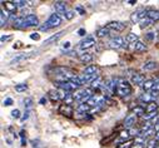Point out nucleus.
I'll return each instance as SVG.
<instances>
[{
  "label": "nucleus",
  "mask_w": 159,
  "mask_h": 148,
  "mask_svg": "<svg viewBox=\"0 0 159 148\" xmlns=\"http://www.w3.org/2000/svg\"><path fill=\"white\" fill-rule=\"evenodd\" d=\"M61 24V18L58 15V14H51L50 17H49V19L44 23V25H42L40 26V30H43V32H46V30H49V29H53V28H55V26H59Z\"/></svg>",
  "instance_id": "nucleus-1"
},
{
  "label": "nucleus",
  "mask_w": 159,
  "mask_h": 148,
  "mask_svg": "<svg viewBox=\"0 0 159 148\" xmlns=\"http://www.w3.org/2000/svg\"><path fill=\"white\" fill-rule=\"evenodd\" d=\"M130 93H131V87H130L128 80L119 79V83H118V87H116V94L118 96L125 97V96H129Z\"/></svg>",
  "instance_id": "nucleus-2"
},
{
  "label": "nucleus",
  "mask_w": 159,
  "mask_h": 148,
  "mask_svg": "<svg viewBox=\"0 0 159 148\" xmlns=\"http://www.w3.org/2000/svg\"><path fill=\"white\" fill-rule=\"evenodd\" d=\"M127 43H128L127 40H124L122 36L116 35V36H113V38L109 40V48H112V49L127 48V47H128V44H127Z\"/></svg>",
  "instance_id": "nucleus-3"
},
{
  "label": "nucleus",
  "mask_w": 159,
  "mask_h": 148,
  "mask_svg": "<svg viewBox=\"0 0 159 148\" xmlns=\"http://www.w3.org/2000/svg\"><path fill=\"white\" fill-rule=\"evenodd\" d=\"M147 13H148V10H145V9H139L137 11H134L133 14L130 15L131 23H138V21L144 20V18L147 17Z\"/></svg>",
  "instance_id": "nucleus-4"
},
{
  "label": "nucleus",
  "mask_w": 159,
  "mask_h": 148,
  "mask_svg": "<svg viewBox=\"0 0 159 148\" xmlns=\"http://www.w3.org/2000/svg\"><path fill=\"white\" fill-rule=\"evenodd\" d=\"M94 44H95V39L93 36H87L84 40H82V42L79 43V49L87 50V49H90L91 47H94Z\"/></svg>",
  "instance_id": "nucleus-5"
},
{
  "label": "nucleus",
  "mask_w": 159,
  "mask_h": 148,
  "mask_svg": "<svg viewBox=\"0 0 159 148\" xmlns=\"http://www.w3.org/2000/svg\"><path fill=\"white\" fill-rule=\"evenodd\" d=\"M127 24L122 23V21H110L109 24H107V28L108 29H113L115 32H123L125 29Z\"/></svg>",
  "instance_id": "nucleus-6"
},
{
  "label": "nucleus",
  "mask_w": 159,
  "mask_h": 148,
  "mask_svg": "<svg viewBox=\"0 0 159 148\" xmlns=\"http://www.w3.org/2000/svg\"><path fill=\"white\" fill-rule=\"evenodd\" d=\"M25 19V28H29V26H38L39 25V20L35 15L33 14H29V15H26L24 17Z\"/></svg>",
  "instance_id": "nucleus-7"
},
{
  "label": "nucleus",
  "mask_w": 159,
  "mask_h": 148,
  "mask_svg": "<svg viewBox=\"0 0 159 148\" xmlns=\"http://www.w3.org/2000/svg\"><path fill=\"white\" fill-rule=\"evenodd\" d=\"M53 73L61 77H68L69 74L73 73V70H70L69 68H65V66H57V68H53Z\"/></svg>",
  "instance_id": "nucleus-8"
},
{
  "label": "nucleus",
  "mask_w": 159,
  "mask_h": 148,
  "mask_svg": "<svg viewBox=\"0 0 159 148\" xmlns=\"http://www.w3.org/2000/svg\"><path fill=\"white\" fill-rule=\"evenodd\" d=\"M33 54H34V53H24V54H19V55H17L15 58H13L10 60V64L11 65H15V64H18V63H20L23 60H26L28 58H30Z\"/></svg>",
  "instance_id": "nucleus-9"
},
{
  "label": "nucleus",
  "mask_w": 159,
  "mask_h": 148,
  "mask_svg": "<svg viewBox=\"0 0 159 148\" xmlns=\"http://www.w3.org/2000/svg\"><path fill=\"white\" fill-rule=\"evenodd\" d=\"M135 122H137V116L133 114V113L129 114V116L125 118V120H124V128H127V129L133 128L134 124H135Z\"/></svg>",
  "instance_id": "nucleus-10"
},
{
  "label": "nucleus",
  "mask_w": 159,
  "mask_h": 148,
  "mask_svg": "<svg viewBox=\"0 0 159 148\" xmlns=\"http://www.w3.org/2000/svg\"><path fill=\"white\" fill-rule=\"evenodd\" d=\"M65 34V30H61V32H58L57 34H54V35H51L50 38H48L46 40H44V45H50V44H53V43H55L57 40H59L63 35Z\"/></svg>",
  "instance_id": "nucleus-11"
},
{
  "label": "nucleus",
  "mask_w": 159,
  "mask_h": 148,
  "mask_svg": "<svg viewBox=\"0 0 159 148\" xmlns=\"http://www.w3.org/2000/svg\"><path fill=\"white\" fill-rule=\"evenodd\" d=\"M129 49L133 50V51H137V53H143V51L147 50V45H145L144 43H142L140 40H139V42H137V43H134V44H130V45H129Z\"/></svg>",
  "instance_id": "nucleus-12"
},
{
  "label": "nucleus",
  "mask_w": 159,
  "mask_h": 148,
  "mask_svg": "<svg viewBox=\"0 0 159 148\" xmlns=\"http://www.w3.org/2000/svg\"><path fill=\"white\" fill-rule=\"evenodd\" d=\"M59 114L61 116H67V117H72L73 116V108L72 105H67V104H61L59 107Z\"/></svg>",
  "instance_id": "nucleus-13"
},
{
  "label": "nucleus",
  "mask_w": 159,
  "mask_h": 148,
  "mask_svg": "<svg viewBox=\"0 0 159 148\" xmlns=\"http://www.w3.org/2000/svg\"><path fill=\"white\" fill-rule=\"evenodd\" d=\"M144 82H145V77L143 75V74H140V73H135V74H133L131 75V83L133 84H135V85H143L144 84Z\"/></svg>",
  "instance_id": "nucleus-14"
},
{
  "label": "nucleus",
  "mask_w": 159,
  "mask_h": 148,
  "mask_svg": "<svg viewBox=\"0 0 159 148\" xmlns=\"http://www.w3.org/2000/svg\"><path fill=\"white\" fill-rule=\"evenodd\" d=\"M54 8L55 10L59 13V14H64L67 13V3L65 2H55L54 3Z\"/></svg>",
  "instance_id": "nucleus-15"
},
{
  "label": "nucleus",
  "mask_w": 159,
  "mask_h": 148,
  "mask_svg": "<svg viewBox=\"0 0 159 148\" xmlns=\"http://www.w3.org/2000/svg\"><path fill=\"white\" fill-rule=\"evenodd\" d=\"M3 4L5 5V10L8 13H10V14H15V11H17V5L14 2H3Z\"/></svg>",
  "instance_id": "nucleus-16"
},
{
  "label": "nucleus",
  "mask_w": 159,
  "mask_h": 148,
  "mask_svg": "<svg viewBox=\"0 0 159 148\" xmlns=\"http://www.w3.org/2000/svg\"><path fill=\"white\" fill-rule=\"evenodd\" d=\"M79 60L82 63H89L93 60V54L91 53H88V51H84L82 54H79Z\"/></svg>",
  "instance_id": "nucleus-17"
},
{
  "label": "nucleus",
  "mask_w": 159,
  "mask_h": 148,
  "mask_svg": "<svg viewBox=\"0 0 159 148\" xmlns=\"http://www.w3.org/2000/svg\"><path fill=\"white\" fill-rule=\"evenodd\" d=\"M147 18L150 19L152 21L159 20V11H158V10H153V9L148 10V13H147Z\"/></svg>",
  "instance_id": "nucleus-18"
},
{
  "label": "nucleus",
  "mask_w": 159,
  "mask_h": 148,
  "mask_svg": "<svg viewBox=\"0 0 159 148\" xmlns=\"http://www.w3.org/2000/svg\"><path fill=\"white\" fill-rule=\"evenodd\" d=\"M98 72V66H95V65H88L87 68L84 69V75H94L95 73Z\"/></svg>",
  "instance_id": "nucleus-19"
},
{
  "label": "nucleus",
  "mask_w": 159,
  "mask_h": 148,
  "mask_svg": "<svg viewBox=\"0 0 159 148\" xmlns=\"http://www.w3.org/2000/svg\"><path fill=\"white\" fill-rule=\"evenodd\" d=\"M154 84H155L154 79H148V80H145V82H144V84L142 85V88H143V90H144V92H147V90H152V89H153V87H154Z\"/></svg>",
  "instance_id": "nucleus-20"
},
{
  "label": "nucleus",
  "mask_w": 159,
  "mask_h": 148,
  "mask_svg": "<svg viewBox=\"0 0 159 148\" xmlns=\"http://www.w3.org/2000/svg\"><path fill=\"white\" fill-rule=\"evenodd\" d=\"M139 101H140L142 103H145V104H149V103L154 102L153 97L150 96V94H148V93H144V94H142V96L139 97Z\"/></svg>",
  "instance_id": "nucleus-21"
},
{
  "label": "nucleus",
  "mask_w": 159,
  "mask_h": 148,
  "mask_svg": "<svg viewBox=\"0 0 159 148\" xmlns=\"http://www.w3.org/2000/svg\"><path fill=\"white\" fill-rule=\"evenodd\" d=\"M89 109H90V107H89L87 103H80V104L76 107V112L80 113V114H85Z\"/></svg>",
  "instance_id": "nucleus-22"
},
{
  "label": "nucleus",
  "mask_w": 159,
  "mask_h": 148,
  "mask_svg": "<svg viewBox=\"0 0 159 148\" xmlns=\"http://www.w3.org/2000/svg\"><path fill=\"white\" fill-rule=\"evenodd\" d=\"M23 103H24V107H25V111H30L33 104H34V101L30 97H26V98L23 99Z\"/></svg>",
  "instance_id": "nucleus-23"
},
{
  "label": "nucleus",
  "mask_w": 159,
  "mask_h": 148,
  "mask_svg": "<svg viewBox=\"0 0 159 148\" xmlns=\"http://www.w3.org/2000/svg\"><path fill=\"white\" fill-rule=\"evenodd\" d=\"M125 40H127L128 43H130V44H134V43L139 42V38H138V35H137V34H134V33H129V34L127 35Z\"/></svg>",
  "instance_id": "nucleus-24"
},
{
  "label": "nucleus",
  "mask_w": 159,
  "mask_h": 148,
  "mask_svg": "<svg viewBox=\"0 0 159 148\" xmlns=\"http://www.w3.org/2000/svg\"><path fill=\"white\" fill-rule=\"evenodd\" d=\"M49 97H50V99H51L53 102H55V101L61 99V94H60L59 90H50V92H49Z\"/></svg>",
  "instance_id": "nucleus-25"
},
{
  "label": "nucleus",
  "mask_w": 159,
  "mask_h": 148,
  "mask_svg": "<svg viewBox=\"0 0 159 148\" xmlns=\"http://www.w3.org/2000/svg\"><path fill=\"white\" fill-rule=\"evenodd\" d=\"M13 24H14V28H25V19H24V17L17 18Z\"/></svg>",
  "instance_id": "nucleus-26"
},
{
  "label": "nucleus",
  "mask_w": 159,
  "mask_h": 148,
  "mask_svg": "<svg viewBox=\"0 0 159 148\" xmlns=\"http://www.w3.org/2000/svg\"><path fill=\"white\" fill-rule=\"evenodd\" d=\"M107 35H109V29L107 28V26H104V28H100V29L97 30V36H99V38H104Z\"/></svg>",
  "instance_id": "nucleus-27"
},
{
  "label": "nucleus",
  "mask_w": 159,
  "mask_h": 148,
  "mask_svg": "<svg viewBox=\"0 0 159 148\" xmlns=\"http://www.w3.org/2000/svg\"><path fill=\"white\" fill-rule=\"evenodd\" d=\"M155 68H157L155 62H147L143 65V70H154Z\"/></svg>",
  "instance_id": "nucleus-28"
},
{
  "label": "nucleus",
  "mask_w": 159,
  "mask_h": 148,
  "mask_svg": "<svg viewBox=\"0 0 159 148\" xmlns=\"http://www.w3.org/2000/svg\"><path fill=\"white\" fill-rule=\"evenodd\" d=\"M6 20H8V11L2 10V11H0V26H2V28L5 25Z\"/></svg>",
  "instance_id": "nucleus-29"
},
{
  "label": "nucleus",
  "mask_w": 159,
  "mask_h": 148,
  "mask_svg": "<svg viewBox=\"0 0 159 148\" xmlns=\"http://www.w3.org/2000/svg\"><path fill=\"white\" fill-rule=\"evenodd\" d=\"M74 101H75V99H74L73 93H67V96H65V98H64V104H67V105H72Z\"/></svg>",
  "instance_id": "nucleus-30"
},
{
  "label": "nucleus",
  "mask_w": 159,
  "mask_h": 148,
  "mask_svg": "<svg viewBox=\"0 0 159 148\" xmlns=\"http://www.w3.org/2000/svg\"><path fill=\"white\" fill-rule=\"evenodd\" d=\"M133 114L143 117L145 114V108H144V107H142V105H138V107H135V108L133 109Z\"/></svg>",
  "instance_id": "nucleus-31"
},
{
  "label": "nucleus",
  "mask_w": 159,
  "mask_h": 148,
  "mask_svg": "<svg viewBox=\"0 0 159 148\" xmlns=\"http://www.w3.org/2000/svg\"><path fill=\"white\" fill-rule=\"evenodd\" d=\"M157 109H158V103H155V102H152V103H149V104L147 105V108H145V111H147L148 113L157 112Z\"/></svg>",
  "instance_id": "nucleus-32"
},
{
  "label": "nucleus",
  "mask_w": 159,
  "mask_h": 148,
  "mask_svg": "<svg viewBox=\"0 0 159 148\" xmlns=\"http://www.w3.org/2000/svg\"><path fill=\"white\" fill-rule=\"evenodd\" d=\"M90 85H91V89H98L99 87H103V84H102V77L99 75V77H98V78H97V79H95L94 82H93Z\"/></svg>",
  "instance_id": "nucleus-33"
},
{
  "label": "nucleus",
  "mask_w": 159,
  "mask_h": 148,
  "mask_svg": "<svg viewBox=\"0 0 159 148\" xmlns=\"http://www.w3.org/2000/svg\"><path fill=\"white\" fill-rule=\"evenodd\" d=\"M98 99H97V97L95 96H93L88 102H87V104L89 105V107H98Z\"/></svg>",
  "instance_id": "nucleus-34"
},
{
  "label": "nucleus",
  "mask_w": 159,
  "mask_h": 148,
  "mask_svg": "<svg viewBox=\"0 0 159 148\" xmlns=\"http://www.w3.org/2000/svg\"><path fill=\"white\" fill-rule=\"evenodd\" d=\"M155 117H158V113H157V112H152V113H147V114H144L142 118H143V119H145V120H150V119L153 120Z\"/></svg>",
  "instance_id": "nucleus-35"
},
{
  "label": "nucleus",
  "mask_w": 159,
  "mask_h": 148,
  "mask_svg": "<svg viewBox=\"0 0 159 148\" xmlns=\"http://www.w3.org/2000/svg\"><path fill=\"white\" fill-rule=\"evenodd\" d=\"M153 23H154V21H152L150 19H148V18H147V19H144V20H142V21H140V28H143V29H144V28H147V26L152 25Z\"/></svg>",
  "instance_id": "nucleus-36"
},
{
  "label": "nucleus",
  "mask_w": 159,
  "mask_h": 148,
  "mask_svg": "<svg viewBox=\"0 0 159 148\" xmlns=\"http://www.w3.org/2000/svg\"><path fill=\"white\" fill-rule=\"evenodd\" d=\"M159 142L157 141V139H150L148 143H147V146H145V147H147V148H158V144Z\"/></svg>",
  "instance_id": "nucleus-37"
},
{
  "label": "nucleus",
  "mask_w": 159,
  "mask_h": 148,
  "mask_svg": "<svg viewBox=\"0 0 159 148\" xmlns=\"http://www.w3.org/2000/svg\"><path fill=\"white\" fill-rule=\"evenodd\" d=\"M26 89H28V85H26V84H17L15 85V90L17 92H19V93H21V92H25Z\"/></svg>",
  "instance_id": "nucleus-38"
},
{
  "label": "nucleus",
  "mask_w": 159,
  "mask_h": 148,
  "mask_svg": "<svg viewBox=\"0 0 159 148\" xmlns=\"http://www.w3.org/2000/svg\"><path fill=\"white\" fill-rule=\"evenodd\" d=\"M14 3L17 5V8H24V6L28 5V2H25V0H17V2H14Z\"/></svg>",
  "instance_id": "nucleus-39"
},
{
  "label": "nucleus",
  "mask_w": 159,
  "mask_h": 148,
  "mask_svg": "<svg viewBox=\"0 0 159 148\" xmlns=\"http://www.w3.org/2000/svg\"><path fill=\"white\" fill-rule=\"evenodd\" d=\"M133 142L131 141H128V142H125V143H123V144H120V146H118V148H131L133 147Z\"/></svg>",
  "instance_id": "nucleus-40"
},
{
  "label": "nucleus",
  "mask_w": 159,
  "mask_h": 148,
  "mask_svg": "<svg viewBox=\"0 0 159 148\" xmlns=\"http://www.w3.org/2000/svg\"><path fill=\"white\" fill-rule=\"evenodd\" d=\"M74 15H75V13L73 11V10H69V11H67L65 13V19H68V20H72L73 18H74Z\"/></svg>",
  "instance_id": "nucleus-41"
},
{
  "label": "nucleus",
  "mask_w": 159,
  "mask_h": 148,
  "mask_svg": "<svg viewBox=\"0 0 159 148\" xmlns=\"http://www.w3.org/2000/svg\"><path fill=\"white\" fill-rule=\"evenodd\" d=\"M29 117H30V111H25V112H24V114H23V116H21V118H20V122H21V123H23V122H25V120L28 119Z\"/></svg>",
  "instance_id": "nucleus-42"
},
{
  "label": "nucleus",
  "mask_w": 159,
  "mask_h": 148,
  "mask_svg": "<svg viewBox=\"0 0 159 148\" xmlns=\"http://www.w3.org/2000/svg\"><path fill=\"white\" fill-rule=\"evenodd\" d=\"M11 117H13V118H15V119L21 118V117H20V111H19V109H14V111H11Z\"/></svg>",
  "instance_id": "nucleus-43"
},
{
  "label": "nucleus",
  "mask_w": 159,
  "mask_h": 148,
  "mask_svg": "<svg viewBox=\"0 0 159 148\" xmlns=\"http://www.w3.org/2000/svg\"><path fill=\"white\" fill-rule=\"evenodd\" d=\"M129 137H130V136H129V132H128V129L120 133V139H122V141H123V139H127V138H129Z\"/></svg>",
  "instance_id": "nucleus-44"
},
{
  "label": "nucleus",
  "mask_w": 159,
  "mask_h": 148,
  "mask_svg": "<svg viewBox=\"0 0 159 148\" xmlns=\"http://www.w3.org/2000/svg\"><path fill=\"white\" fill-rule=\"evenodd\" d=\"M145 38H147L148 40H153V39L155 38V33H153V32H149V33H147V34H145Z\"/></svg>",
  "instance_id": "nucleus-45"
},
{
  "label": "nucleus",
  "mask_w": 159,
  "mask_h": 148,
  "mask_svg": "<svg viewBox=\"0 0 159 148\" xmlns=\"http://www.w3.org/2000/svg\"><path fill=\"white\" fill-rule=\"evenodd\" d=\"M31 144H33L34 148H40V147H42V146H40V141H38V139H33V141H31Z\"/></svg>",
  "instance_id": "nucleus-46"
},
{
  "label": "nucleus",
  "mask_w": 159,
  "mask_h": 148,
  "mask_svg": "<svg viewBox=\"0 0 159 148\" xmlns=\"http://www.w3.org/2000/svg\"><path fill=\"white\" fill-rule=\"evenodd\" d=\"M30 39H33V40H39V39H40V34H39V33H31V34H30Z\"/></svg>",
  "instance_id": "nucleus-47"
},
{
  "label": "nucleus",
  "mask_w": 159,
  "mask_h": 148,
  "mask_svg": "<svg viewBox=\"0 0 159 148\" xmlns=\"http://www.w3.org/2000/svg\"><path fill=\"white\" fill-rule=\"evenodd\" d=\"M149 94H150V96L153 97V99H154V101H155L158 97H159V92H155V90H152Z\"/></svg>",
  "instance_id": "nucleus-48"
},
{
  "label": "nucleus",
  "mask_w": 159,
  "mask_h": 148,
  "mask_svg": "<svg viewBox=\"0 0 159 148\" xmlns=\"http://www.w3.org/2000/svg\"><path fill=\"white\" fill-rule=\"evenodd\" d=\"M11 39V35H2V43H5Z\"/></svg>",
  "instance_id": "nucleus-49"
},
{
  "label": "nucleus",
  "mask_w": 159,
  "mask_h": 148,
  "mask_svg": "<svg viewBox=\"0 0 159 148\" xmlns=\"http://www.w3.org/2000/svg\"><path fill=\"white\" fill-rule=\"evenodd\" d=\"M3 103H4V105L9 107V105H11V104H13V99H11V98H6V99H5Z\"/></svg>",
  "instance_id": "nucleus-50"
},
{
  "label": "nucleus",
  "mask_w": 159,
  "mask_h": 148,
  "mask_svg": "<svg viewBox=\"0 0 159 148\" xmlns=\"http://www.w3.org/2000/svg\"><path fill=\"white\" fill-rule=\"evenodd\" d=\"M76 11H79V14H80V15H84L85 14V10L82 8V6H76V9H75Z\"/></svg>",
  "instance_id": "nucleus-51"
},
{
  "label": "nucleus",
  "mask_w": 159,
  "mask_h": 148,
  "mask_svg": "<svg viewBox=\"0 0 159 148\" xmlns=\"http://www.w3.org/2000/svg\"><path fill=\"white\" fill-rule=\"evenodd\" d=\"M78 34H79V35H80V36H84V35L87 34V32H85V29H83V28H80V29H79V30H78Z\"/></svg>",
  "instance_id": "nucleus-52"
},
{
  "label": "nucleus",
  "mask_w": 159,
  "mask_h": 148,
  "mask_svg": "<svg viewBox=\"0 0 159 148\" xmlns=\"http://www.w3.org/2000/svg\"><path fill=\"white\" fill-rule=\"evenodd\" d=\"M155 82V80H154ZM152 90H155V92H159V82H155V84H154V87H153V89Z\"/></svg>",
  "instance_id": "nucleus-53"
},
{
  "label": "nucleus",
  "mask_w": 159,
  "mask_h": 148,
  "mask_svg": "<svg viewBox=\"0 0 159 148\" xmlns=\"http://www.w3.org/2000/svg\"><path fill=\"white\" fill-rule=\"evenodd\" d=\"M63 48H64V49H69V48H70V42H65V43L63 44Z\"/></svg>",
  "instance_id": "nucleus-54"
},
{
  "label": "nucleus",
  "mask_w": 159,
  "mask_h": 148,
  "mask_svg": "<svg viewBox=\"0 0 159 148\" xmlns=\"http://www.w3.org/2000/svg\"><path fill=\"white\" fill-rule=\"evenodd\" d=\"M39 103H40V104H46V98H45V97L40 98V101H39Z\"/></svg>",
  "instance_id": "nucleus-55"
},
{
  "label": "nucleus",
  "mask_w": 159,
  "mask_h": 148,
  "mask_svg": "<svg viewBox=\"0 0 159 148\" xmlns=\"http://www.w3.org/2000/svg\"><path fill=\"white\" fill-rule=\"evenodd\" d=\"M144 147V144H137V143H134V146H133V148H143Z\"/></svg>",
  "instance_id": "nucleus-56"
},
{
  "label": "nucleus",
  "mask_w": 159,
  "mask_h": 148,
  "mask_svg": "<svg viewBox=\"0 0 159 148\" xmlns=\"http://www.w3.org/2000/svg\"><path fill=\"white\" fill-rule=\"evenodd\" d=\"M20 137H21V138L25 137V131H21V132H20Z\"/></svg>",
  "instance_id": "nucleus-57"
},
{
  "label": "nucleus",
  "mask_w": 159,
  "mask_h": 148,
  "mask_svg": "<svg viewBox=\"0 0 159 148\" xmlns=\"http://www.w3.org/2000/svg\"><path fill=\"white\" fill-rule=\"evenodd\" d=\"M128 4H130V5H133V4H135V2H134V0H129V2H128Z\"/></svg>",
  "instance_id": "nucleus-58"
},
{
  "label": "nucleus",
  "mask_w": 159,
  "mask_h": 148,
  "mask_svg": "<svg viewBox=\"0 0 159 148\" xmlns=\"http://www.w3.org/2000/svg\"><path fill=\"white\" fill-rule=\"evenodd\" d=\"M158 148H159V146H158Z\"/></svg>",
  "instance_id": "nucleus-59"
}]
</instances>
